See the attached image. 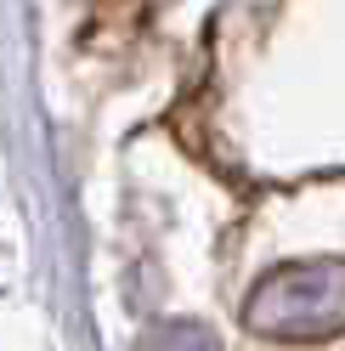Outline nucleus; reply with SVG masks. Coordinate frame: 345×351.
I'll list each match as a JSON object with an SVG mask.
<instances>
[{"label": "nucleus", "instance_id": "nucleus-1", "mask_svg": "<svg viewBox=\"0 0 345 351\" xmlns=\"http://www.w3.org/2000/svg\"><path fill=\"white\" fill-rule=\"evenodd\" d=\"M244 328L255 340H334L345 328V261H289L266 272L244 300Z\"/></svg>", "mask_w": 345, "mask_h": 351}]
</instances>
